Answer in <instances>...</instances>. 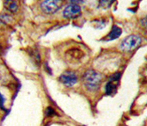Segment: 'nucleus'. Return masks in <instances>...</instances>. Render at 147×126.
<instances>
[{
    "label": "nucleus",
    "mask_w": 147,
    "mask_h": 126,
    "mask_svg": "<svg viewBox=\"0 0 147 126\" xmlns=\"http://www.w3.org/2000/svg\"><path fill=\"white\" fill-rule=\"evenodd\" d=\"M45 115H46V117H53V115H56V111L53 109H52V108L49 107V108L46 109Z\"/></svg>",
    "instance_id": "11"
},
{
    "label": "nucleus",
    "mask_w": 147,
    "mask_h": 126,
    "mask_svg": "<svg viewBox=\"0 0 147 126\" xmlns=\"http://www.w3.org/2000/svg\"><path fill=\"white\" fill-rule=\"evenodd\" d=\"M69 5H79L83 2V0H67Z\"/></svg>",
    "instance_id": "12"
},
{
    "label": "nucleus",
    "mask_w": 147,
    "mask_h": 126,
    "mask_svg": "<svg viewBox=\"0 0 147 126\" xmlns=\"http://www.w3.org/2000/svg\"><path fill=\"white\" fill-rule=\"evenodd\" d=\"M141 43L142 39L140 38V36L132 35L123 39V41L121 43L120 49L124 52H131L136 49H138L141 45Z\"/></svg>",
    "instance_id": "2"
},
{
    "label": "nucleus",
    "mask_w": 147,
    "mask_h": 126,
    "mask_svg": "<svg viewBox=\"0 0 147 126\" xmlns=\"http://www.w3.org/2000/svg\"><path fill=\"white\" fill-rule=\"evenodd\" d=\"M121 35V29L117 27V26H113L111 32L108 34V35L106 37L107 41H112V40H115V39H118Z\"/></svg>",
    "instance_id": "7"
},
{
    "label": "nucleus",
    "mask_w": 147,
    "mask_h": 126,
    "mask_svg": "<svg viewBox=\"0 0 147 126\" xmlns=\"http://www.w3.org/2000/svg\"><path fill=\"white\" fill-rule=\"evenodd\" d=\"M59 80L64 86L67 87H74L78 81V77L75 72L72 71H66L59 76Z\"/></svg>",
    "instance_id": "4"
},
{
    "label": "nucleus",
    "mask_w": 147,
    "mask_h": 126,
    "mask_svg": "<svg viewBox=\"0 0 147 126\" xmlns=\"http://www.w3.org/2000/svg\"><path fill=\"white\" fill-rule=\"evenodd\" d=\"M82 9L79 5H68L63 11V16L65 19H75L81 14Z\"/></svg>",
    "instance_id": "6"
},
{
    "label": "nucleus",
    "mask_w": 147,
    "mask_h": 126,
    "mask_svg": "<svg viewBox=\"0 0 147 126\" xmlns=\"http://www.w3.org/2000/svg\"><path fill=\"white\" fill-rule=\"evenodd\" d=\"M68 57H71L72 60H76V59H80L82 56V51L78 50V49H71L67 52Z\"/></svg>",
    "instance_id": "9"
},
{
    "label": "nucleus",
    "mask_w": 147,
    "mask_h": 126,
    "mask_svg": "<svg viewBox=\"0 0 147 126\" xmlns=\"http://www.w3.org/2000/svg\"><path fill=\"white\" fill-rule=\"evenodd\" d=\"M61 0H44L41 4V9L45 13L53 14L61 8Z\"/></svg>",
    "instance_id": "3"
},
{
    "label": "nucleus",
    "mask_w": 147,
    "mask_h": 126,
    "mask_svg": "<svg viewBox=\"0 0 147 126\" xmlns=\"http://www.w3.org/2000/svg\"><path fill=\"white\" fill-rule=\"evenodd\" d=\"M4 5L8 11L15 13L18 10V4L16 0H4Z\"/></svg>",
    "instance_id": "8"
},
{
    "label": "nucleus",
    "mask_w": 147,
    "mask_h": 126,
    "mask_svg": "<svg viewBox=\"0 0 147 126\" xmlns=\"http://www.w3.org/2000/svg\"><path fill=\"white\" fill-rule=\"evenodd\" d=\"M121 73L116 72L113 75H112L106 86V93L107 95H113V93H116V90L118 88L120 79H121Z\"/></svg>",
    "instance_id": "5"
},
{
    "label": "nucleus",
    "mask_w": 147,
    "mask_h": 126,
    "mask_svg": "<svg viewBox=\"0 0 147 126\" xmlns=\"http://www.w3.org/2000/svg\"><path fill=\"white\" fill-rule=\"evenodd\" d=\"M83 83L87 88V90L90 92H94L98 90L102 82V75L95 70H89L83 75Z\"/></svg>",
    "instance_id": "1"
},
{
    "label": "nucleus",
    "mask_w": 147,
    "mask_h": 126,
    "mask_svg": "<svg viewBox=\"0 0 147 126\" xmlns=\"http://www.w3.org/2000/svg\"><path fill=\"white\" fill-rule=\"evenodd\" d=\"M115 0H99V6L102 8H109Z\"/></svg>",
    "instance_id": "10"
},
{
    "label": "nucleus",
    "mask_w": 147,
    "mask_h": 126,
    "mask_svg": "<svg viewBox=\"0 0 147 126\" xmlns=\"http://www.w3.org/2000/svg\"><path fill=\"white\" fill-rule=\"evenodd\" d=\"M4 104H5V98L2 94L0 93V107L4 108Z\"/></svg>",
    "instance_id": "13"
}]
</instances>
